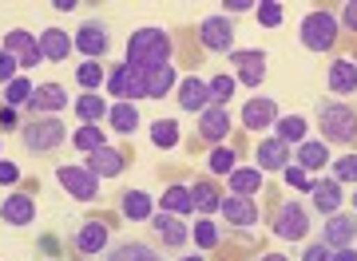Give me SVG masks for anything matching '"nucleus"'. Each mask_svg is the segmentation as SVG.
Instances as JSON below:
<instances>
[{"mask_svg": "<svg viewBox=\"0 0 357 261\" xmlns=\"http://www.w3.org/2000/svg\"><path fill=\"white\" fill-rule=\"evenodd\" d=\"M171 60V36L163 28H139L128 44V68L139 75H151L159 68H167Z\"/></svg>", "mask_w": 357, "mask_h": 261, "instance_id": "f257e3e1", "label": "nucleus"}, {"mask_svg": "<svg viewBox=\"0 0 357 261\" xmlns=\"http://www.w3.org/2000/svg\"><path fill=\"white\" fill-rule=\"evenodd\" d=\"M318 123H321V135L326 139H337V143H354L357 139V115L345 103H321Z\"/></svg>", "mask_w": 357, "mask_h": 261, "instance_id": "f03ea898", "label": "nucleus"}, {"mask_svg": "<svg viewBox=\"0 0 357 261\" xmlns=\"http://www.w3.org/2000/svg\"><path fill=\"white\" fill-rule=\"evenodd\" d=\"M337 40V16L326 13V8H318V13H310L306 20H302V44L314 52H326Z\"/></svg>", "mask_w": 357, "mask_h": 261, "instance_id": "7ed1b4c3", "label": "nucleus"}, {"mask_svg": "<svg viewBox=\"0 0 357 261\" xmlns=\"http://www.w3.org/2000/svg\"><path fill=\"white\" fill-rule=\"evenodd\" d=\"M56 178H60V187H64L76 202H91L100 194V174L91 171V166H60Z\"/></svg>", "mask_w": 357, "mask_h": 261, "instance_id": "20e7f679", "label": "nucleus"}, {"mask_svg": "<svg viewBox=\"0 0 357 261\" xmlns=\"http://www.w3.org/2000/svg\"><path fill=\"white\" fill-rule=\"evenodd\" d=\"M64 123L56 119V115H44L40 123H28L24 127V147L36 150V155H44V150H56L60 143H64Z\"/></svg>", "mask_w": 357, "mask_h": 261, "instance_id": "39448f33", "label": "nucleus"}, {"mask_svg": "<svg viewBox=\"0 0 357 261\" xmlns=\"http://www.w3.org/2000/svg\"><path fill=\"white\" fill-rule=\"evenodd\" d=\"M310 230V214L302 202H282L278 214H274V234L286 237V242H298V237Z\"/></svg>", "mask_w": 357, "mask_h": 261, "instance_id": "423d86ee", "label": "nucleus"}, {"mask_svg": "<svg viewBox=\"0 0 357 261\" xmlns=\"http://www.w3.org/2000/svg\"><path fill=\"white\" fill-rule=\"evenodd\" d=\"M4 52L13 56L20 68H36L40 60H44V52H40V40H32L28 32H20V28H13L8 36H4Z\"/></svg>", "mask_w": 357, "mask_h": 261, "instance_id": "0eeeda50", "label": "nucleus"}, {"mask_svg": "<svg viewBox=\"0 0 357 261\" xmlns=\"http://www.w3.org/2000/svg\"><path fill=\"white\" fill-rule=\"evenodd\" d=\"M107 87H112V95H123V100H143V95H147V75L131 72L128 63H123V68H115V72L107 75Z\"/></svg>", "mask_w": 357, "mask_h": 261, "instance_id": "6e6552de", "label": "nucleus"}, {"mask_svg": "<svg viewBox=\"0 0 357 261\" xmlns=\"http://www.w3.org/2000/svg\"><path fill=\"white\" fill-rule=\"evenodd\" d=\"M199 36H203V44L211 52H230V44H234V28H230L227 16H211V20H203Z\"/></svg>", "mask_w": 357, "mask_h": 261, "instance_id": "1a4fd4ad", "label": "nucleus"}, {"mask_svg": "<svg viewBox=\"0 0 357 261\" xmlns=\"http://www.w3.org/2000/svg\"><path fill=\"white\" fill-rule=\"evenodd\" d=\"M28 107L40 115H56V111H64L68 107V91L60 84H44L32 91V100H28Z\"/></svg>", "mask_w": 357, "mask_h": 261, "instance_id": "9d476101", "label": "nucleus"}, {"mask_svg": "<svg viewBox=\"0 0 357 261\" xmlns=\"http://www.w3.org/2000/svg\"><path fill=\"white\" fill-rule=\"evenodd\" d=\"M0 218H4L8 226H28L32 218H36V206H32L28 194H8V198L0 202Z\"/></svg>", "mask_w": 357, "mask_h": 261, "instance_id": "9b49d317", "label": "nucleus"}, {"mask_svg": "<svg viewBox=\"0 0 357 261\" xmlns=\"http://www.w3.org/2000/svg\"><path fill=\"white\" fill-rule=\"evenodd\" d=\"M274 119H278V107H274V100H250V103L243 107V127H250V131H266Z\"/></svg>", "mask_w": 357, "mask_h": 261, "instance_id": "f8f14e48", "label": "nucleus"}, {"mask_svg": "<svg viewBox=\"0 0 357 261\" xmlns=\"http://www.w3.org/2000/svg\"><path fill=\"white\" fill-rule=\"evenodd\" d=\"M234 68L243 72V84H262L266 79V52H234Z\"/></svg>", "mask_w": 357, "mask_h": 261, "instance_id": "ddd939ff", "label": "nucleus"}, {"mask_svg": "<svg viewBox=\"0 0 357 261\" xmlns=\"http://www.w3.org/2000/svg\"><path fill=\"white\" fill-rule=\"evenodd\" d=\"M354 234H357L354 218H345V214H330V222H326V246H330V249H349Z\"/></svg>", "mask_w": 357, "mask_h": 261, "instance_id": "4468645a", "label": "nucleus"}, {"mask_svg": "<svg viewBox=\"0 0 357 261\" xmlns=\"http://www.w3.org/2000/svg\"><path fill=\"white\" fill-rule=\"evenodd\" d=\"M178 107H187V111H203V107H211V87L203 84V79H183V87H178Z\"/></svg>", "mask_w": 357, "mask_h": 261, "instance_id": "2eb2a0df", "label": "nucleus"}, {"mask_svg": "<svg viewBox=\"0 0 357 261\" xmlns=\"http://www.w3.org/2000/svg\"><path fill=\"white\" fill-rule=\"evenodd\" d=\"M107 44H112V40H107V28L103 24H84L76 32V48L84 52V56H103Z\"/></svg>", "mask_w": 357, "mask_h": 261, "instance_id": "dca6fc26", "label": "nucleus"}, {"mask_svg": "<svg viewBox=\"0 0 357 261\" xmlns=\"http://www.w3.org/2000/svg\"><path fill=\"white\" fill-rule=\"evenodd\" d=\"M286 162H290V147L282 139H270L258 147V171H286Z\"/></svg>", "mask_w": 357, "mask_h": 261, "instance_id": "f3484780", "label": "nucleus"}, {"mask_svg": "<svg viewBox=\"0 0 357 261\" xmlns=\"http://www.w3.org/2000/svg\"><path fill=\"white\" fill-rule=\"evenodd\" d=\"M222 214H227V222L230 226H255L258 222V210H255V202L250 198H222Z\"/></svg>", "mask_w": 357, "mask_h": 261, "instance_id": "a211bd4d", "label": "nucleus"}, {"mask_svg": "<svg viewBox=\"0 0 357 261\" xmlns=\"http://www.w3.org/2000/svg\"><path fill=\"white\" fill-rule=\"evenodd\" d=\"M199 131H203L206 139H227V131H230V119H227V111L222 107H203V115H199Z\"/></svg>", "mask_w": 357, "mask_h": 261, "instance_id": "6ab92c4d", "label": "nucleus"}, {"mask_svg": "<svg viewBox=\"0 0 357 261\" xmlns=\"http://www.w3.org/2000/svg\"><path fill=\"white\" fill-rule=\"evenodd\" d=\"M107 246V226L103 222H84V230L76 234V249L79 253H100Z\"/></svg>", "mask_w": 357, "mask_h": 261, "instance_id": "aec40b11", "label": "nucleus"}, {"mask_svg": "<svg viewBox=\"0 0 357 261\" xmlns=\"http://www.w3.org/2000/svg\"><path fill=\"white\" fill-rule=\"evenodd\" d=\"M72 48H76V44H72L60 28H48V32L40 36V52H44V60H64Z\"/></svg>", "mask_w": 357, "mask_h": 261, "instance_id": "412c9836", "label": "nucleus"}, {"mask_svg": "<svg viewBox=\"0 0 357 261\" xmlns=\"http://www.w3.org/2000/svg\"><path fill=\"white\" fill-rule=\"evenodd\" d=\"M330 87L337 91V95H349V91H357V68L349 60H337L330 68Z\"/></svg>", "mask_w": 357, "mask_h": 261, "instance_id": "4be33fe9", "label": "nucleus"}, {"mask_svg": "<svg viewBox=\"0 0 357 261\" xmlns=\"http://www.w3.org/2000/svg\"><path fill=\"white\" fill-rule=\"evenodd\" d=\"M88 166H91L96 174H107V178H115V174L123 171V155H119L115 147H100L96 155H91Z\"/></svg>", "mask_w": 357, "mask_h": 261, "instance_id": "5701e85b", "label": "nucleus"}, {"mask_svg": "<svg viewBox=\"0 0 357 261\" xmlns=\"http://www.w3.org/2000/svg\"><path fill=\"white\" fill-rule=\"evenodd\" d=\"M155 230H159V237H163L167 246H183V242H187V234H191V230L178 222L175 214H159V218H155Z\"/></svg>", "mask_w": 357, "mask_h": 261, "instance_id": "b1692460", "label": "nucleus"}, {"mask_svg": "<svg viewBox=\"0 0 357 261\" xmlns=\"http://www.w3.org/2000/svg\"><path fill=\"white\" fill-rule=\"evenodd\" d=\"M330 162V150H326V143H314V139H306L302 147H298V166L302 171H318V166H326Z\"/></svg>", "mask_w": 357, "mask_h": 261, "instance_id": "393cba45", "label": "nucleus"}, {"mask_svg": "<svg viewBox=\"0 0 357 261\" xmlns=\"http://www.w3.org/2000/svg\"><path fill=\"white\" fill-rule=\"evenodd\" d=\"M107 261H163V258L143 242H123V246H115V253Z\"/></svg>", "mask_w": 357, "mask_h": 261, "instance_id": "a878e982", "label": "nucleus"}, {"mask_svg": "<svg viewBox=\"0 0 357 261\" xmlns=\"http://www.w3.org/2000/svg\"><path fill=\"white\" fill-rule=\"evenodd\" d=\"M310 194H314V202H318V210H326V214H333L337 210V202H342V182H314V190H310Z\"/></svg>", "mask_w": 357, "mask_h": 261, "instance_id": "bb28decb", "label": "nucleus"}, {"mask_svg": "<svg viewBox=\"0 0 357 261\" xmlns=\"http://www.w3.org/2000/svg\"><path fill=\"white\" fill-rule=\"evenodd\" d=\"M123 214H128L131 222H147L151 218V198L143 190H128L123 194Z\"/></svg>", "mask_w": 357, "mask_h": 261, "instance_id": "cd10ccee", "label": "nucleus"}, {"mask_svg": "<svg viewBox=\"0 0 357 261\" xmlns=\"http://www.w3.org/2000/svg\"><path fill=\"white\" fill-rule=\"evenodd\" d=\"M278 139L290 147V143H306V119L302 115H286V119H278Z\"/></svg>", "mask_w": 357, "mask_h": 261, "instance_id": "c85d7f7f", "label": "nucleus"}, {"mask_svg": "<svg viewBox=\"0 0 357 261\" xmlns=\"http://www.w3.org/2000/svg\"><path fill=\"white\" fill-rule=\"evenodd\" d=\"M191 202L199 206V210H206V214H215L218 206H222V194H218L211 182H195L191 187Z\"/></svg>", "mask_w": 357, "mask_h": 261, "instance_id": "c756f323", "label": "nucleus"}, {"mask_svg": "<svg viewBox=\"0 0 357 261\" xmlns=\"http://www.w3.org/2000/svg\"><path fill=\"white\" fill-rule=\"evenodd\" d=\"M171 84H175V68L167 63V68H159V72L147 75V100H163L167 91H171Z\"/></svg>", "mask_w": 357, "mask_h": 261, "instance_id": "7c9ffc66", "label": "nucleus"}, {"mask_svg": "<svg viewBox=\"0 0 357 261\" xmlns=\"http://www.w3.org/2000/svg\"><path fill=\"white\" fill-rule=\"evenodd\" d=\"M258 187H262V174L258 171H230V190H234L238 198H250Z\"/></svg>", "mask_w": 357, "mask_h": 261, "instance_id": "2f4dec72", "label": "nucleus"}, {"mask_svg": "<svg viewBox=\"0 0 357 261\" xmlns=\"http://www.w3.org/2000/svg\"><path fill=\"white\" fill-rule=\"evenodd\" d=\"M107 119H112V127H115V131H123V135L139 127V111H135L131 103H115L112 111H107Z\"/></svg>", "mask_w": 357, "mask_h": 261, "instance_id": "473e14b6", "label": "nucleus"}, {"mask_svg": "<svg viewBox=\"0 0 357 261\" xmlns=\"http://www.w3.org/2000/svg\"><path fill=\"white\" fill-rule=\"evenodd\" d=\"M151 139H155V147L167 150V147H175L183 135H178V123H175V119H159V123H151Z\"/></svg>", "mask_w": 357, "mask_h": 261, "instance_id": "72a5a7b5", "label": "nucleus"}, {"mask_svg": "<svg viewBox=\"0 0 357 261\" xmlns=\"http://www.w3.org/2000/svg\"><path fill=\"white\" fill-rule=\"evenodd\" d=\"M191 206H195V202H191V190L171 187V190L163 194V210H167V214H187Z\"/></svg>", "mask_w": 357, "mask_h": 261, "instance_id": "f704fd0d", "label": "nucleus"}, {"mask_svg": "<svg viewBox=\"0 0 357 261\" xmlns=\"http://www.w3.org/2000/svg\"><path fill=\"white\" fill-rule=\"evenodd\" d=\"M32 91H36V87H32L24 75H20V79H13V84L4 87V100H8V107H20V103L32 100Z\"/></svg>", "mask_w": 357, "mask_h": 261, "instance_id": "c9c22d12", "label": "nucleus"}, {"mask_svg": "<svg viewBox=\"0 0 357 261\" xmlns=\"http://www.w3.org/2000/svg\"><path fill=\"white\" fill-rule=\"evenodd\" d=\"M72 143H76L79 150H88V155H96L100 147H107L100 131H96V127H84V123H79V131H76V139H72Z\"/></svg>", "mask_w": 357, "mask_h": 261, "instance_id": "e433bc0d", "label": "nucleus"}, {"mask_svg": "<svg viewBox=\"0 0 357 261\" xmlns=\"http://www.w3.org/2000/svg\"><path fill=\"white\" fill-rule=\"evenodd\" d=\"M76 115H79V123L84 127H91L96 119L103 115V103L96 100V95H79V103H76Z\"/></svg>", "mask_w": 357, "mask_h": 261, "instance_id": "4c0bfd02", "label": "nucleus"}, {"mask_svg": "<svg viewBox=\"0 0 357 261\" xmlns=\"http://www.w3.org/2000/svg\"><path fill=\"white\" fill-rule=\"evenodd\" d=\"M206 87H211V107H222L230 100V91H234V79L230 75H215Z\"/></svg>", "mask_w": 357, "mask_h": 261, "instance_id": "58836bf2", "label": "nucleus"}, {"mask_svg": "<svg viewBox=\"0 0 357 261\" xmlns=\"http://www.w3.org/2000/svg\"><path fill=\"white\" fill-rule=\"evenodd\" d=\"M76 79H79V87H100L103 84V68L100 63H79V72H76Z\"/></svg>", "mask_w": 357, "mask_h": 261, "instance_id": "ea45409f", "label": "nucleus"}, {"mask_svg": "<svg viewBox=\"0 0 357 261\" xmlns=\"http://www.w3.org/2000/svg\"><path fill=\"white\" fill-rule=\"evenodd\" d=\"M333 182H357V155L337 159V166H333Z\"/></svg>", "mask_w": 357, "mask_h": 261, "instance_id": "a19ab883", "label": "nucleus"}, {"mask_svg": "<svg viewBox=\"0 0 357 261\" xmlns=\"http://www.w3.org/2000/svg\"><path fill=\"white\" fill-rule=\"evenodd\" d=\"M211 171H215V174H230V171H234V150L218 147L215 155H211Z\"/></svg>", "mask_w": 357, "mask_h": 261, "instance_id": "79ce46f5", "label": "nucleus"}, {"mask_svg": "<svg viewBox=\"0 0 357 261\" xmlns=\"http://www.w3.org/2000/svg\"><path fill=\"white\" fill-rule=\"evenodd\" d=\"M191 234H195V242H199L203 249L218 246V230H215V222H199V226L191 230Z\"/></svg>", "mask_w": 357, "mask_h": 261, "instance_id": "37998d69", "label": "nucleus"}, {"mask_svg": "<svg viewBox=\"0 0 357 261\" xmlns=\"http://www.w3.org/2000/svg\"><path fill=\"white\" fill-rule=\"evenodd\" d=\"M258 20H262L266 28H278V24H282V4H274V0L258 4Z\"/></svg>", "mask_w": 357, "mask_h": 261, "instance_id": "c03bdc74", "label": "nucleus"}, {"mask_svg": "<svg viewBox=\"0 0 357 261\" xmlns=\"http://www.w3.org/2000/svg\"><path fill=\"white\" fill-rule=\"evenodd\" d=\"M286 182L298 190H314V182H310V174L302 171V166H286Z\"/></svg>", "mask_w": 357, "mask_h": 261, "instance_id": "a18cd8bd", "label": "nucleus"}, {"mask_svg": "<svg viewBox=\"0 0 357 261\" xmlns=\"http://www.w3.org/2000/svg\"><path fill=\"white\" fill-rule=\"evenodd\" d=\"M13 79H16V60H13V56H8L4 48H0V84L8 87Z\"/></svg>", "mask_w": 357, "mask_h": 261, "instance_id": "49530a36", "label": "nucleus"}, {"mask_svg": "<svg viewBox=\"0 0 357 261\" xmlns=\"http://www.w3.org/2000/svg\"><path fill=\"white\" fill-rule=\"evenodd\" d=\"M306 261H330V246H326V242H321V246H310Z\"/></svg>", "mask_w": 357, "mask_h": 261, "instance_id": "de8ad7c7", "label": "nucleus"}, {"mask_svg": "<svg viewBox=\"0 0 357 261\" xmlns=\"http://www.w3.org/2000/svg\"><path fill=\"white\" fill-rule=\"evenodd\" d=\"M16 178H20V171H16L13 162H0V182H8V187H13Z\"/></svg>", "mask_w": 357, "mask_h": 261, "instance_id": "09e8293b", "label": "nucleus"}, {"mask_svg": "<svg viewBox=\"0 0 357 261\" xmlns=\"http://www.w3.org/2000/svg\"><path fill=\"white\" fill-rule=\"evenodd\" d=\"M345 28H354V32H357V0L345 4Z\"/></svg>", "mask_w": 357, "mask_h": 261, "instance_id": "8fccbe9b", "label": "nucleus"}, {"mask_svg": "<svg viewBox=\"0 0 357 261\" xmlns=\"http://www.w3.org/2000/svg\"><path fill=\"white\" fill-rule=\"evenodd\" d=\"M0 123L13 127V123H16V107H4V111H0Z\"/></svg>", "mask_w": 357, "mask_h": 261, "instance_id": "3c124183", "label": "nucleus"}, {"mask_svg": "<svg viewBox=\"0 0 357 261\" xmlns=\"http://www.w3.org/2000/svg\"><path fill=\"white\" fill-rule=\"evenodd\" d=\"M227 8H230V13H246L250 4H246V0H227Z\"/></svg>", "mask_w": 357, "mask_h": 261, "instance_id": "603ef678", "label": "nucleus"}, {"mask_svg": "<svg viewBox=\"0 0 357 261\" xmlns=\"http://www.w3.org/2000/svg\"><path fill=\"white\" fill-rule=\"evenodd\" d=\"M266 261H286V258H282V253H270V258Z\"/></svg>", "mask_w": 357, "mask_h": 261, "instance_id": "864d4df0", "label": "nucleus"}, {"mask_svg": "<svg viewBox=\"0 0 357 261\" xmlns=\"http://www.w3.org/2000/svg\"><path fill=\"white\" fill-rule=\"evenodd\" d=\"M187 261H199V258H187Z\"/></svg>", "mask_w": 357, "mask_h": 261, "instance_id": "5fc2aeb1", "label": "nucleus"}, {"mask_svg": "<svg viewBox=\"0 0 357 261\" xmlns=\"http://www.w3.org/2000/svg\"><path fill=\"white\" fill-rule=\"evenodd\" d=\"M354 206H357V198H354Z\"/></svg>", "mask_w": 357, "mask_h": 261, "instance_id": "6e6d98bb", "label": "nucleus"}]
</instances>
